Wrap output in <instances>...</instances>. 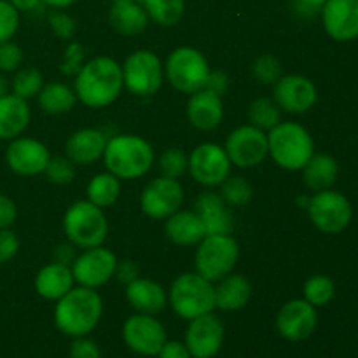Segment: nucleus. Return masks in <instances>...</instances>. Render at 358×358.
<instances>
[{
	"label": "nucleus",
	"mask_w": 358,
	"mask_h": 358,
	"mask_svg": "<svg viewBox=\"0 0 358 358\" xmlns=\"http://www.w3.org/2000/svg\"><path fill=\"white\" fill-rule=\"evenodd\" d=\"M122 86V66L107 56L87 62L76 76L77 98L93 108L107 107L117 100Z\"/></svg>",
	"instance_id": "nucleus-1"
},
{
	"label": "nucleus",
	"mask_w": 358,
	"mask_h": 358,
	"mask_svg": "<svg viewBox=\"0 0 358 358\" xmlns=\"http://www.w3.org/2000/svg\"><path fill=\"white\" fill-rule=\"evenodd\" d=\"M103 303L94 289L77 287L70 289L55 308V324L59 332L70 338H83L100 322Z\"/></svg>",
	"instance_id": "nucleus-2"
},
{
	"label": "nucleus",
	"mask_w": 358,
	"mask_h": 358,
	"mask_svg": "<svg viewBox=\"0 0 358 358\" xmlns=\"http://www.w3.org/2000/svg\"><path fill=\"white\" fill-rule=\"evenodd\" d=\"M107 170L117 178L143 177L154 163V150L147 140L136 135H117L107 140L103 152Z\"/></svg>",
	"instance_id": "nucleus-3"
},
{
	"label": "nucleus",
	"mask_w": 358,
	"mask_h": 358,
	"mask_svg": "<svg viewBox=\"0 0 358 358\" xmlns=\"http://www.w3.org/2000/svg\"><path fill=\"white\" fill-rule=\"evenodd\" d=\"M268 150L283 170H303L315 154V143L310 131L297 122H278L268 135Z\"/></svg>",
	"instance_id": "nucleus-4"
},
{
	"label": "nucleus",
	"mask_w": 358,
	"mask_h": 358,
	"mask_svg": "<svg viewBox=\"0 0 358 358\" xmlns=\"http://www.w3.org/2000/svg\"><path fill=\"white\" fill-rule=\"evenodd\" d=\"M170 304L184 320H194L215 310V287L199 273H184L170 289Z\"/></svg>",
	"instance_id": "nucleus-5"
},
{
	"label": "nucleus",
	"mask_w": 358,
	"mask_h": 358,
	"mask_svg": "<svg viewBox=\"0 0 358 358\" xmlns=\"http://www.w3.org/2000/svg\"><path fill=\"white\" fill-rule=\"evenodd\" d=\"M63 231L73 247H101L108 234V222L100 206L91 201H77L63 217Z\"/></svg>",
	"instance_id": "nucleus-6"
},
{
	"label": "nucleus",
	"mask_w": 358,
	"mask_h": 358,
	"mask_svg": "<svg viewBox=\"0 0 358 358\" xmlns=\"http://www.w3.org/2000/svg\"><path fill=\"white\" fill-rule=\"evenodd\" d=\"M240 248L231 234H206L196 250V273L208 282H219L233 273Z\"/></svg>",
	"instance_id": "nucleus-7"
},
{
	"label": "nucleus",
	"mask_w": 358,
	"mask_h": 358,
	"mask_svg": "<svg viewBox=\"0 0 358 358\" xmlns=\"http://www.w3.org/2000/svg\"><path fill=\"white\" fill-rule=\"evenodd\" d=\"M210 65L203 52L194 48H178L168 56L166 79L182 93H196L205 90L210 77Z\"/></svg>",
	"instance_id": "nucleus-8"
},
{
	"label": "nucleus",
	"mask_w": 358,
	"mask_h": 358,
	"mask_svg": "<svg viewBox=\"0 0 358 358\" xmlns=\"http://www.w3.org/2000/svg\"><path fill=\"white\" fill-rule=\"evenodd\" d=\"M306 210L313 226L325 234L343 233L353 219L350 199L332 189L318 191L317 194L311 196Z\"/></svg>",
	"instance_id": "nucleus-9"
},
{
	"label": "nucleus",
	"mask_w": 358,
	"mask_h": 358,
	"mask_svg": "<svg viewBox=\"0 0 358 358\" xmlns=\"http://www.w3.org/2000/svg\"><path fill=\"white\" fill-rule=\"evenodd\" d=\"M122 80L129 93L150 96L163 84V65L152 51L140 49L128 56L122 66Z\"/></svg>",
	"instance_id": "nucleus-10"
},
{
	"label": "nucleus",
	"mask_w": 358,
	"mask_h": 358,
	"mask_svg": "<svg viewBox=\"0 0 358 358\" xmlns=\"http://www.w3.org/2000/svg\"><path fill=\"white\" fill-rule=\"evenodd\" d=\"M122 339L131 352L142 357H156L168 341L166 329L154 315L136 313L122 325Z\"/></svg>",
	"instance_id": "nucleus-11"
},
{
	"label": "nucleus",
	"mask_w": 358,
	"mask_h": 358,
	"mask_svg": "<svg viewBox=\"0 0 358 358\" xmlns=\"http://www.w3.org/2000/svg\"><path fill=\"white\" fill-rule=\"evenodd\" d=\"M189 173L205 187H217L231 173V159L217 143H201L189 156Z\"/></svg>",
	"instance_id": "nucleus-12"
},
{
	"label": "nucleus",
	"mask_w": 358,
	"mask_h": 358,
	"mask_svg": "<svg viewBox=\"0 0 358 358\" xmlns=\"http://www.w3.org/2000/svg\"><path fill=\"white\" fill-rule=\"evenodd\" d=\"M226 152L229 156L231 164H234V166H257L269 154L268 135L252 124L240 126L227 136Z\"/></svg>",
	"instance_id": "nucleus-13"
},
{
	"label": "nucleus",
	"mask_w": 358,
	"mask_h": 358,
	"mask_svg": "<svg viewBox=\"0 0 358 358\" xmlns=\"http://www.w3.org/2000/svg\"><path fill=\"white\" fill-rule=\"evenodd\" d=\"M184 203V189L178 180L168 177L154 178L145 185L140 198V206L147 217L156 220L168 219L178 212Z\"/></svg>",
	"instance_id": "nucleus-14"
},
{
	"label": "nucleus",
	"mask_w": 358,
	"mask_h": 358,
	"mask_svg": "<svg viewBox=\"0 0 358 358\" xmlns=\"http://www.w3.org/2000/svg\"><path fill=\"white\" fill-rule=\"evenodd\" d=\"M117 257L108 248L94 247L84 250L72 264L73 282L80 287L96 289L105 285L114 276Z\"/></svg>",
	"instance_id": "nucleus-15"
},
{
	"label": "nucleus",
	"mask_w": 358,
	"mask_h": 358,
	"mask_svg": "<svg viewBox=\"0 0 358 358\" xmlns=\"http://www.w3.org/2000/svg\"><path fill=\"white\" fill-rule=\"evenodd\" d=\"M317 86L308 77L292 73L280 77L275 83L273 100L282 110L290 114H304L317 103Z\"/></svg>",
	"instance_id": "nucleus-16"
},
{
	"label": "nucleus",
	"mask_w": 358,
	"mask_h": 358,
	"mask_svg": "<svg viewBox=\"0 0 358 358\" xmlns=\"http://www.w3.org/2000/svg\"><path fill=\"white\" fill-rule=\"evenodd\" d=\"M318 324L317 308L306 299H294L283 304L276 317V331L287 341H304L315 332Z\"/></svg>",
	"instance_id": "nucleus-17"
},
{
	"label": "nucleus",
	"mask_w": 358,
	"mask_h": 358,
	"mask_svg": "<svg viewBox=\"0 0 358 358\" xmlns=\"http://www.w3.org/2000/svg\"><path fill=\"white\" fill-rule=\"evenodd\" d=\"M224 345V325L213 313L189 320L185 346L192 358H213Z\"/></svg>",
	"instance_id": "nucleus-18"
},
{
	"label": "nucleus",
	"mask_w": 358,
	"mask_h": 358,
	"mask_svg": "<svg viewBox=\"0 0 358 358\" xmlns=\"http://www.w3.org/2000/svg\"><path fill=\"white\" fill-rule=\"evenodd\" d=\"M49 159H51V154L44 143L34 138H24V136L10 140L6 150L7 166L14 173L23 175V177L44 173Z\"/></svg>",
	"instance_id": "nucleus-19"
},
{
	"label": "nucleus",
	"mask_w": 358,
	"mask_h": 358,
	"mask_svg": "<svg viewBox=\"0 0 358 358\" xmlns=\"http://www.w3.org/2000/svg\"><path fill=\"white\" fill-rule=\"evenodd\" d=\"M322 21L329 37L338 42L358 38V0H327L322 7Z\"/></svg>",
	"instance_id": "nucleus-20"
},
{
	"label": "nucleus",
	"mask_w": 358,
	"mask_h": 358,
	"mask_svg": "<svg viewBox=\"0 0 358 358\" xmlns=\"http://www.w3.org/2000/svg\"><path fill=\"white\" fill-rule=\"evenodd\" d=\"M224 103L222 96L210 90H199L192 93L187 101V119L196 129L210 131L222 122Z\"/></svg>",
	"instance_id": "nucleus-21"
},
{
	"label": "nucleus",
	"mask_w": 358,
	"mask_h": 358,
	"mask_svg": "<svg viewBox=\"0 0 358 358\" xmlns=\"http://www.w3.org/2000/svg\"><path fill=\"white\" fill-rule=\"evenodd\" d=\"M196 213L205 224L206 234H233L234 219L217 192H201L196 199Z\"/></svg>",
	"instance_id": "nucleus-22"
},
{
	"label": "nucleus",
	"mask_w": 358,
	"mask_h": 358,
	"mask_svg": "<svg viewBox=\"0 0 358 358\" xmlns=\"http://www.w3.org/2000/svg\"><path fill=\"white\" fill-rule=\"evenodd\" d=\"M105 147H107V136L100 129L84 128L66 140L65 152L73 164L87 166L103 156Z\"/></svg>",
	"instance_id": "nucleus-23"
},
{
	"label": "nucleus",
	"mask_w": 358,
	"mask_h": 358,
	"mask_svg": "<svg viewBox=\"0 0 358 358\" xmlns=\"http://www.w3.org/2000/svg\"><path fill=\"white\" fill-rule=\"evenodd\" d=\"M126 299L136 313L157 315L166 308L168 297L159 283L147 278H136L126 287Z\"/></svg>",
	"instance_id": "nucleus-24"
},
{
	"label": "nucleus",
	"mask_w": 358,
	"mask_h": 358,
	"mask_svg": "<svg viewBox=\"0 0 358 358\" xmlns=\"http://www.w3.org/2000/svg\"><path fill=\"white\" fill-rule=\"evenodd\" d=\"M30 122V107L17 94L0 98V140H14L27 129Z\"/></svg>",
	"instance_id": "nucleus-25"
},
{
	"label": "nucleus",
	"mask_w": 358,
	"mask_h": 358,
	"mask_svg": "<svg viewBox=\"0 0 358 358\" xmlns=\"http://www.w3.org/2000/svg\"><path fill=\"white\" fill-rule=\"evenodd\" d=\"M164 231L168 240L180 247L198 245L206 236L205 224L196 212H175L166 219Z\"/></svg>",
	"instance_id": "nucleus-26"
},
{
	"label": "nucleus",
	"mask_w": 358,
	"mask_h": 358,
	"mask_svg": "<svg viewBox=\"0 0 358 358\" xmlns=\"http://www.w3.org/2000/svg\"><path fill=\"white\" fill-rule=\"evenodd\" d=\"M73 275L69 266L52 264L44 266L35 276V290L41 297L48 301H58L72 289Z\"/></svg>",
	"instance_id": "nucleus-27"
},
{
	"label": "nucleus",
	"mask_w": 358,
	"mask_h": 358,
	"mask_svg": "<svg viewBox=\"0 0 358 358\" xmlns=\"http://www.w3.org/2000/svg\"><path fill=\"white\" fill-rule=\"evenodd\" d=\"M252 296V285L243 275L229 273L215 287V308L222 311H238L247 306Z\"/></svg>",
	"instance_id": "nucleus-28"
},
{
	"label": "nucleus",
	"mask_w": 358,
	"mask_h": 358,
	"mask_svg": "<svg viewBox=\"0 0 358 358\" xmlns=\"http://www.w3.org/2000/svg\"><path fill=\"white\" fill-rule=\"evenodd\" d=\"M108 21L112 28L122 35H136L143 31L149 23L143 6L136 3L135 0H114Z\"/></svg>",
	"instance_id": "nucleus-29"
},
{
	"label": "nucleus",
	"mask_w": 358,
	"mask_h": 358,
	"mask_svg": "<svg viewBox=\"0 0 358 358\" xmlns=\"http://www.w3.org/2000/svg\"><path fill=\"white\" fill-rule=\"evenodd\" d=\"M339 164L329 154H313L303 168V180L311 191H325L336 184Z\"/></svg>",
	"instance_id": "nucleus-30"
},
{
	"label": "nucleus",
	"mask_w": 358,
	"mask_h": 358,
	"mask_svg": "<svg viewBox=\"0 0 358 358\" xmlns=\"http://www.w3.org/2000/svg\"><path fill=\"white\" fill-rule=\"evenodd\" d=\"M77 101L76 91L62 83H51L38 93V105L45 114L58 115L70 112Z\"/></svg>",
	"instance_id": "nucleus-31"
},
{
	"label": "nucleus",
	"mask_w": 358,
	"mask_h": 358,
	"mask_svg": "<svg viewBox=\"0 0 358 358\" xmlns=\"http://www.w3.org/2000/svg\"><path fill=\"white\" fill-rule=\"evenodd\" d=\"M119 194H121V180L110 171L96 175L87 184V201L100 206V208L114 205Z\"/></svg>",
	"instance_id": "nucleus-32"
},
{
	"label": "nucleus",
	"mask_w": 358,
	"mask_h": 358,
	"mask_svg": "<svg viewBox=\"0 0 358 358\" xmlns=\"http://www.w3.org/2000/svg\"><path fill=\"white\" fill-rule=\"evenodd\" d=\"M147 16L161 27H173L182 20L185 10L184 0H142Z\"/></svg>",
	"instance_id": "nucleus-33"
},
{
	"label": "nucleus",
	"mask_w": 358,
	"mask_h": 358,
	"mask_svg": "<svg viewBox=\"0 0 358 358\" xmlns=\"http://www.w3.org/2000/svg\"><path fill=\"white\" fill-rule=\"evenodd\" d=\"M250 124L259 129H273L280 122V107L271 98H257L248 108Z\"/></svg>",
	"instance_id": "nucleus-34"
},
{
	"label": "nucleus",
	"mask_w": 358,
	"mask_h": 358,
	"mask_svg": "<svg viewBox=\"0 0 358 358\" xmlns=\"http://www.w3.org/2000/svg\"><path fill=\"white\" fill-rule=\"evenodd\" d=\"M304 299L315 308L327 306L336 296V285L329 276L325 275H315L304 283Z\"/></svg>",
	"instance_id": "nucleus-35"
},
{
	"label": "nucleus",
	"mask_w": 358,
	"mask_h": 358,
	"mask_svg": "<svg viewBox=\"0 0 358 358\" xmlns=\"http://www.w3.org/2000/svg\"><path fill=\"white\" fill-rule=\"evenodd\" d=\"M42 87H44V77L34 66L21 69L13 79V93L24 100L37 96Z\"/></svg>",
	"instance_id": "nucleus-36"
},
{
	"label": "nucleus",
	"mask_w": 358,
	"mask_h": 358,
	"mask_svg": "<svg viewBox=\"0 0 358 358\" xmlns=\"http://www.w3.org/2000/svg\"><path fill=\"white\" fill-rule=\"evenodd\" d=\"M222 199L226 205L245 206L252 199V185L243 177H227L222 182Z\"/></svg>",
	"instance_id": "nucleus-37"
},
{
	"label": "nucleus",
	"mask_w": 358,
	"mask_h": 358,
	"mask_svg": "<svg viewBox=\"0 0 358 358\" xmlns=\"http://www.w3.org/2000/svg\"><path fill=\"white\" fill-rule=\"evenodd\" d=\"M189 168V157L185 156L182 149H168L166 152H163V156L159 157V170L163 173V177L168 178H180L182 175H185Z\"/></svg>",
	"instance_id": "nucleus-38"
},
{
	"label": "nucleus",
	"mask_w": 358,
	"mask_h": 358,
	"mask_svg": "<svg viewBox=\"0 0 358 358\" xmlns=\"http://www.w3.org/2000/svg\"><path fill=\"white\" fill-rule=\"evenodd\" d=\"M49 182L58 185L72 184L76 178V164L69 157H51L44 170Z\"/></svg>",
	"instance_id": "nucleus-39"
},
{
	"label": "nucleus",
	"mask_w": 358,
	"mask_h": 358,
	"mask_svg": "<svg viewBox=\"0 0 358 358\" xmlns=\"http://www.w3.org/2000/svg\"><path fill=\"white\" fill-rule=\"evenodd\" d=\"M254 77L262 84H275L282 77V65L271 55H262L252 65Z\"/></svg>",
	"instance_id": "nucleus-40"
},
{
	"label": "nucleus",
	"mask_w": 358,
	"mask_h": 358,
	"mask_svg": "<svg viewBox=\"0 0 358 358\" xmlns=\"http://www.w3.org/2000/svg\"><path fill=\"white\" fill-rule=\"evenodd\" d=\"M20 27V10L9 2L0 0V44L10 41Z\"/></svg>",
	"instance_id": "nucleus-41"
},
{
	"label": "nucleus",
	"mask_w": 358,
	"mask_h": 358,
	"mask_svg": "<svg viewBox=\"0 0 358 358\" xmlns=\"http://www.w3.org/2000/svg\"><path fill=\"white\" fill-rule=\"evenodd\" d=\"M23 63V51L13 41L0 44V72H13Z\"/></svg>",
	"instance_id": "nucleus-42"
},
{
	"label": "nucleus",
	"mask_w": 358,
	"mask_h": 358,
	"mask_svg": "<svg viewBox=\"0 0 358 358\" xmlns=\"http://www.w3.org/2000/svg\"><path fill=\"white\" fill-rule=\"evenodd\" d=\"M83 59H84V49L79 42H72V44L66 48L65 55H63V62L59 65L65 76H77L79 70L83 69Z\"/></svg>",
	"instance_id": "nucleus-43"
},
{
	"label": "nucleus",
	"mask_w": 358,
	"mask_h": 358,
	"mask_svg": "<svg viewBox=\"0 0 358 358\" xmlns=\"http://www.w3.org/2000/svg\"><path fill=\"white\" fill-rule=\"evenodd\" d=\"M20 250V240H17L16 233L7 227V229H0V264L13 261Z\"/></svg>",
	"instance_id": "nucleus-44"
},
{
	"label": "nucleus",
	"mask_w": 358,
	"mask_h": 358,
	"mask_svg": "<svg viewBox=\"0 0 358 358\" xmlns=\"http://www.w3.org/2000/svg\"><path fill=\"white\" fill-rule=\"evenodd\" d=\"M70 358H101V352L96 343L83 336L70 345Z\"/></svg>",
	"instance_id": "nucleus-45"
},
{
	"label": "nucleus",
	"mask_w": 358,
	"mask_h": 358,
	"mask_svg": "<svg viewBox=\"0 0 358 358\" xmlns=\"http://www.w3.org/2000/svg\"><path fill=\"white\" fill-rule=\"evenodd\" d=\"M49 24H51L52 31L58 35L59 38H72L76 34V21L65 13H55L49 17Z\"/></svg>",
	"instance_id": "nucleus-46"
},
{
	"label": "nucleus",
	"mask_w": 358,
	"mask_h": 358,
	"mask_svg": "<svg viewBox=\"0 0 358 358\" xmlns=\"http://www.w3.org/2000/svg\"><path fill=\"white\" fill-rule=\"evenodd\" d=\"M17 217L16 205L7 194L0 192V229H7L14 224Z\"/></svg>",
	"instance_id": "nucleus-47"
},
{
	"label": "nucleus",
	"mask_w": 358,
	"mask_h": 358,
	"mask_svg": "<svg viewBox=\"0 0 358 358\" xmlns=\"http://www.w3.org/2000/svg\"><path fill=\"white\" fill-rule=\"evenodd\" d=\"M157 358H192L189 353L185 343L178 341H166L163 345V348L159 350V353L156 355Z\"/></svg>",
	"instance_id": "nucleus-48"
},
{
	"label": "nucleus",
	"mask_w": 358,
	"mask_h": 358,
	"mask_svg": "<svg viewBox=\"0 0 358 358\" xmlns=\"http://www.w3.org/2000/svg\"><path fill=\"white\" fill-rule=\"evenodd\" d=\"M114 275L117 276L119 282L128 285V283H131L133 280L138 278V268H136V264L133 261H122V262L117 261Z\"/></svg>",
	"instance_id": "nucleus-49"
},
{
	"label": "nucleus",
	"mask_w": 358,
	"mask_h": 358,
	"mask_svg": "<svg viewBox=\"0 0 358 358\" xmlns=\"http://www.w3.org/2000/svg\"><path fill=\"white\" fill-rule=\"evenodd\" d=\"M327 0H294V7L297 13L304 17H313L318 13H322V7L325 6Z\"/></svg>",
	"instance_id": "nucleus-50"
},
{
	"label": "nucleus",
	"mask_w": 358,
	"mask_h": 358,
	"mask_svg": "<svg viewBox=\"0 0 358 358\" xmlns=\"http://www.w3.org/2000/svg\"><path fill=\"white\" fill-rule=\"evenodd\" d=\"M206 90L213 91L215 94L222 96L227 90V77L222 72H210L208 83H206Z\"/></svg>",
	"instance_id": "nucleus-51"
},
{
	"label": "nucleus",
	"mask_w": 358,
	"mask_h": 358,
	"mask_svg": "<svg viewBox=\"0 0 358 358\" xmlns=\"http://www.w3.org/2000/svg\"><path fill=\"white\" fill-rule=\"evenodd\" d=\"M55 259L58 264H73V261H76V252H73L72 245H59L55 252Z\"/></svg>",
	"instance_id": "nucleus-52"
},
{
	"label": "nucleus",
	"mask_w": 358,
	"mask_h": 358,
	"mask_svg": "<svg viewBox=\"0 0 358 358\" xmlns=\"http://www.w3.org/2000/svg\"><path fill=\"white\" fill-rule=\"evenodd\" d=\"M9 2L13 3L17 10H24V13H28V10L37 9V7L41 6L42 0H9Z\"/></svg>",
	"instance_id": "nucleus-53"
},
{
	"label": "nucleus",
	"mask_w": 358,
	"mask_h": 358,
	"mask_svg": "<svg viewBox=\"0 0 358 358\" xmlns=\"http://www.w3.org/2000/svg\"><path fill=\"white\" fill-rule=\"evenodd\" d=\"M44 3H48V6H52V7H69L72 6L76 0H42Z\"/></svg>",
	"instance_id": "nucleus-54"
},
{
	"label": "nucleus",
	"mask_w": 358,
	"mask_h": 358,
	"mask_svg": "<svg viewBox=\"0 0 358 358\" xmlns=\"http://www.w3.org/2000/svg\"><path fill=\"white\" fill-rule=\"evenodd\" d=\"M7 90H9V86H7L6 77H3L2 73H0V98L6 96V94H7Z\"/></svg>",
	"instance_id": "nucleus-55"
},
{
	"label": "nucleus",
	"mask_w": 358,
	"mask_h": 358,
	"mask_svg": "<svg viewBox=\"0 0 358 358\" xmlns=\"http://www.w3.org/2000/svg\"><path fill=\"white\" fill-rule=\"evenodd\" d=\"M310 199L311 198H308V196H299V198H297V205H299L301 208H308V205H310Z\"/></svg>",
	"instance_id": "nucleus-56"
}]
</instances>
